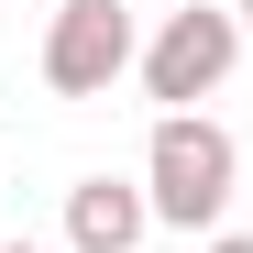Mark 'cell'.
<instances>
[{
    "instance_id": "obj_1",
    "label": "cell",
    "mask_w": 253,
    "mask_h": 253,
    "mask_svg": "<svg viewBox=\"0 0 253 253\" xmlns=\"http://www.w3.org/2000/svg\"><path fill=\"white\" fill-rule=\"evenodd\" d=\"M231 176H242V154L220 121H198V110H165L154 121V143H143V198H154V220L165 231H209L231 209Z\"/></svg>"
},
{
    "instance_id": "obj_2",
    "label": "cell",
    "mask_w": 253,
    "mask_h": 253,
    "mask_svg": "<svg viewBox=\"0 0 253 253\" xmlns=\"http://www.w3.org/2000/svg\"><path fill=\"white\" fill-rule=\"evenodd\" d=\"M143 44H132V0H66L44 22V88L55 99H110V77H132Z\"/></svg>"
},
{
    "instance_id": "obj_3",
    "label": "cell",
    "mask_w": 253,
    "mask_h": 253,
    "mask_svg": "<svg viewBox=\"0 0 253 253\" xmlns=\"http://www.w3.org/2000/svg\"><path fill=\"white\" fill-rule=\"evenodd\" d=\"M231 66H242V11H209V0H187V11H165V33L143 44V99L187 110V99H209V88H220Z\"/></svg>"
},
{
    "instance_id": "obj_4",
    "label": "cell",
    "mask_w": 253,
    "mask_h": 253,
    "mask_svg": "<svg viewBox=\"0 0 253 253\" xmlns=\"http://www.w3.org/2000/svg\"><path fill=\"white\" fill-rule=\"evenodd\" d=\"M154 231V198L143 187H121V176H77L66 187V242L77 253H132Z\"/></svg>"
},
{
    "instance_id": "obj_5",
    "label": "cell",
    "mask_w": 253,
    "mask_h": 253,
    "mask_svg": "<svg viewBox=\"0 0 253 253\" xmlns=\"http://www.w3.org/2000/svg\"><path fill=\"white\" fill-rule=\"evenodd\" d=\"M209 253H253V231H220V242H209Z\"/></svg>"
},
{
    "instance_id": "obj_6",
    "label": "cell",
    "mask_w": 253,
    "mask_h": 253,
    "mask_svg": "<svg viewBox=\"0 0 253 253\" xmlns=\"http://www.w3.org/2000/svg\"><path fill=\"white\" fill-rule=\"evenodd\" d=\"M132 11H187V0H132Z\"/></svg>"
},
{
    "instance_id": "obj_7",
    "label": "cell",
    "mask_w": 253,
    "mask_h": 253,
    "mask_svg": "<svg viewBox=\"0 0 253 253\" xmlns=\"http://www.w3.org/2000/svg\"><path fill=\"white\" fill-rule=\"evenodd\" d=\"M242 44H253V0H242Z\"/></svg>"
},
{
    "instance_id": "obj_8",
    "label": "cell",
    "mask_w": 253,
    "mask_h": 253,
    "mask_svg": "<svg viewBox=\"0 0 253 253\" xmlns=\"http://www.w3.org/2000/svg\"><path fill=\"white\" fill-rule=\"evenodd\" d=\"M0 253H44V242H0Z\"/></svg>"
}]
</instances>
